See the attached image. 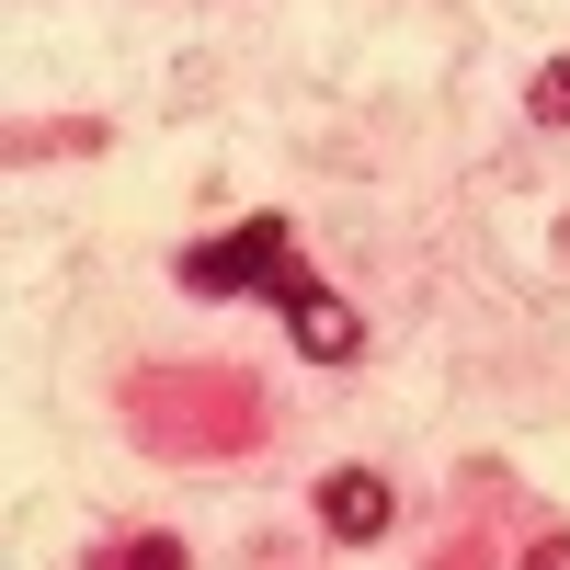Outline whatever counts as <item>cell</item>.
I'll return each mask as SVG.
<instances>
[{
    "label": "cell",
    "mask_w": 570,
    "mask_h": 570,
    "mask_svg": "<svg viewBox=\"0 0 570 570\" xmlns=\"http://www.w3.org/2000/svg\"><path fill=\"white\" fill-rule=\"evenodd\" d=\"M525 570H570V537H537V548H525Z\"/></svg>",
    "instance_id": "6"
},
{
    "label": "cell",
    "mask_w": 570,
    "mask_h": 570,
    "mask_svg": "<svg viewBox=\"0 0 570 570\" xmlns=\"http://www.w3.org/2000/svg\"><path fill=\"white\" fill-rule=\"evenodd\" d=\"M320 525L331 537H389V480H376V468H331V480H320Z\"/></svg>",
    "instance_id": "3"
},
{
    "label": "cell",
    "mask_w": 570,
    "mask_h": 570,
    "mask_svg": "<svg viewBox=\"0 0 570 570\" xmlns=\"http://www.w3.org/2000/svg\"><path fill=\"white\" fill-rule=\"evenodd\" d=\"M285 274H297L285 217H252V228H228V240L183 252V285H195V297H228V285H285Z\"/></svg>",
    "instance_id": "1"
},
{
    "label": "cell",
    "mask_w": 570,
    "mask_h": 570,
    "mask_svg": "<svg viewBox=\"0 0 570 570\" xmlns=\"http://www.w3.org/2000/svg\"><path fill=\"white\" fill-rule=\"evenodd\" d=\"M104 570H183V548H171V537H137V548H115Z\"/></svg>",
    "instance_id": "4"
},
{
    "label": "cell",
    "mask_w": 570,
    "mask_h": 570,
    "mask_svg": "<svg viewBox=\"0 0 570 570\" xmlns=\"http://www.w3.org/2000/svg\"><path fill=\"white\" fill-rule=\"evenodd\" d=\"M537 115H548V126H570V58H548V69H537Z\"/></svg>",
    "instance_id": "5"
},
{
    "label": "cell",
    "mask_w": 570,
    "mask_h": 570,
    "mask_svg": "<svg viewBox=\"0 0 570 570\" xmlns=\"http://www.w3.org/2000/svg\"><path fill=\"white\" fill-rule=\"evenodd\" d=\"M274 297H285V331H297V354H308V365H343V354H354V308L331 297V285H308V274H285Z\"/></svg>",
    "instance_id": "2"
}]
</instances>
